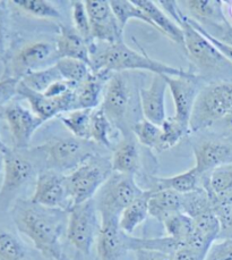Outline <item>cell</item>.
Returning a JSON list of instances; mask_svg holds the SVG:
<instances>
[{
    "label": "cell",
    "instance_id": "cell-1",
    "mask_svg": "<svg viewBox=\"0 0 232 260\" xmlns=\"http://www.w3.org/2000/svg\"><path fill=\"white\" fill-rule=\"evenodd\" d=\"M9 213L17 232L30 240L43 257L67 260L64 240L67 239L69 211L49 208L31 199L21 198L12 206Z\"/></svg>",
    "mask_w": 232,
    "mask_h": 260
},
{
    "label": "cell",
    "instance_id": "cell-2",
    "mask_svg": "<svg viewBox=\"0 0 232 260\" xmlns=\"http://www.w3.org/2000/svg\"><path fill=\"white\" fill-rule=\"evenodd\" d=\"M91 65L93 71L107 73H125L126 71H146L149 73L176 76V78H195L197 74L190 71L164 64L151 57L137 52L125 42L102 43L93 42L90 46Z\"/></svg>",
    "mask_w": 232,
    "mask_h": 260
},
{
    "label": "cell",
    "instance_id": "cell-3",
    "mask_svg": "<svg viewBox=\"0 0 232 260\" xmlns=\"http://www.w3.org/2000/svg\"><path fill=\"white\" fill-rule=\"evenodd\" d=\"M45 170V156L40 147L8 148L4 153V174L0 184V213L9 211L21 199L22 192Z\"/></svg>",
    "mask_w": 232,
    "mask_h": 260
},
{
    "label": "cell",
    "instance_id": "cell-4",
    "mask_svg": "<svg viewBox=\"0 0 232 260\" xmlns=\"http://www.w3.org/2000/svg\"><path fill=\"white\" fill-rule=\"evenodd\" d=\"M221 122L232 126V81L203 86L191 112L190 132H201Z\"/></svg>",
    "mask_w": 232,
    "mask_h": 260
},
{
    "label": "cell",
    "instance_id": "cell-5",
    "mask_svg": "<svg viewBox=\"0 0 232 260\" xmlns=\"http://www.w3.org/2000/svg\"><path fill=\"white\" fill-rule=\"evenodd\" d=\"M45 156V168L66 175L91 158L101 155L102 147L85 139L75 137L56 139L38 146Z\"/></svg>",
    "mask_w": 232,
    "mask_h": 260
},
{
    "label": "cell",
    "instance_id": "cell-6",
    "mask_svg": "<svg viewBox=\"0 0 232 260\" xmlns=\"http://www.w3.org/2000/svg\"><path fill=\"white\" fill-rule=\"evenodd\" d=\"M58 61L56 42L37 40L24 43L15 51L9 52L4 62L2 78H12L18 81L37 71L56 65Z\"/></svg>",
    "mask_w": 232,
    "mask_h": 260
},
{
    "label": "cell",
    "instance_id": "cell-7",
    "mask_svg": "<svg viewBox=\"0 0 232 260\" xmlns=\"http://www.w3.org/2000/svg\"><path fill=\"white\" fill-rule=\"evenodd\" d=\"M112 173L111 159L99 155L82 164L69 174H66L71 205H81L94 199Z\"/></svg>",
    "mask_w": 232,
    "mask_h": 260
},
{
    "label": "cell",
    "instance_id": "cell-8",
    "mask_svg": "<svg viewBox=\"0 0 232 260\" xmlns=\"http://www.w3.org/2000/svg\"><path fill=\"white\" fill-rule=\"evenodd\" d=\"M100 228L101 216L94 199L72 206L67 226V241L77 252L89 256L98 241Z\"/></svg>",
    "mask_w": 232,
    "mask_h": 260
},
{
    "label": "cell",
    "instance_id": "cell-9",
    "mask_svg": "<svg viewBox=\"0 0 232 260\" xmlns=\"http://www.w3.org/2000/svg\"><path fill=\"white\" fill-rule=\"evenodd\" d=\"M178 25L182 28L185 46L183 50L187 52L191 61L203 72L207 73H221L226 72L232 75V64L226 60L221 52L212 45L209 39L191 25L188 21L187 14L181 18Z\"/></svg>",
    "mask_w": 232,
    "mask_h": 260
},
{
    "label": "cell",
    "instance_id": "cell-10",
    "mask_svg": "<svg viewBox=\"0 0 232 260\" xmlns=\"http://www.w3.org/2000/svg\"><path fill=\"white\" fill-rule=\"evenodd\" d=\"M145 192L134 176L112 173L95 196V204L100 214L119 217L127 207Z\"/></svg>",
    "mask_w": 232,
    "mask_h": 260
},
{
    "label": "cell",
    "instance_id": "cell-11",
    "mask_svg": "<svg viewBox=\"0 0 232 260\" xmlns=\"http://www.w3.org/2000/svg\"><path fill=\"white\" fill-rule=\"evenodd\" d=\"M37 205L69 211L72 207L67 187L66 175L45 168L37 174L34 191L30 198Z\"/></svg>",
    "mask_w": 232,
    "mask_h": 260
},
{
    "label": "cell",
    "instance_id": "cell-12",
    "mask_svg": "<svg viewBox=\"0 0 232 260\" xmlns=\"http://www.w3.org/2000/svg\"><path fill=\"white\" fill-rule=\"evenodd\" d=\"M3 118L6 120L15 149H28L42 120L17 100H12L2 108Z\"/></svg>",
    "mask_w": 232,
    "mask_h": 260
},
{
    "label": "cell",
    "instance_id": "cell-13",
    "mask_svg": "<svg viewBox=\"0 0 232 260\" xmlns=\"http://www.w3.org/2000/svg\"><path fill=\"white\" fill-rule=\"evenodd\" d=\"M132 98L128 78L125 73H113L104 88L101 107L115 128L122 129L126 125V118Z\"/></svg>",
    "mask_w": 232,
    "mask_h": 260
},
{
    "label": "cell",
    "instance_id": "cell-14",
    "mask_svg": "<svg viewBox=\"0 0 232 260\" xmlns=\"http://www.w3.org/2000/svg\"><path fill=\"white\" fill-rule=\"evenodd\" d=\"M94 42L119 43L124 42V28L115 17L110 2L89 0L85 2Z\"/></svg>",
    "mask_w": 232,
    "mask_h": 260
},
{
    "label": "cell",
    "instance_id": "cell-15",
    "mask_svg": "<svg viewBox=\"0 0 232 260\" xmlns=\"http://www.w3.org/2000/svg\"><path fill=\"white\" fill-rule=\"evenodd\" d=\"M17 95L25 99L30 108L43 123L54 117H59L71 110H76V100L74 89H71L64 95L58 98H49L43 93L36 92L19 81L17 85Z\"/></svg>",
    "mask_w": 232,
    "mask_h": 260
},
{
    "label": "cell",
    "instance_id": "cell-16",
    "mask_svg": "<svg viewBox=\"0 0 232 260\" xmlns=\"http://www.w3.org/2000/svg\"><path fill=\"white\" fill-rule=\"evenodd\" d=\"M101 228L98 238L100 260H123L127 253V234L119 226V217L109 214H100Z\"/></svg>",
    "mask_w": 232,
    "mask_h": 260
},
{
    "label": "cell",
    "instance_id": "cell-17",
    "mask_svg": "<svg viewBox=\"0 0 232 260\" xmlns=\"http://www.w3.org/2000/svg\"><path fill=\"white\" fill-rule=\"evenodd\" d=\"M170 90L173 104H175V116L189 124L192 108L198 93L201 91L200 76L195 78H176L164 75Z\"/></svg>",
    "mask_w": 232,
    "mask_h": 260
},
{
    "label": "cell",
    "instance_id": "cell-18",
    "mask_svg": "<svg viewBox=\"0 0 232 260\" xmlns=\"http://www.w3.org/2000/svg\"><path fill=\"white\" fill-rule=\"evenodd\" d=\"M221 237V223L214 210L206 211L192 218V231L186 247L206 258L212 245Z\"/></svg>",
    "mask_w": 232,
    "mask_h": 260
},
{
    "label": "cell",
    "instance_id": "cell-19",
    "mask_svg": "<svg viewBox=\"0 0 232 260\" xmlns=\"http://www.w3.org/2000/svg\"><path fill=\"white\" fill-rule=\"evenodd\" d=\"M168 83L164 75L154 74L151 83L139 90V101L145 119L162 125L166 116V92Z\"/></svg>",
    "mask_w": 232,
    "mask_h": 260
},
{
    "label": "cell",
    "instance_id": "cell-20",
    "mask_svg": "<svg viewBox=\"0 0 232 260\" xmlns=\"http://www.w3.org/2000/svg\"><path fill=\"white\" fill-rule=\"evenodd\" d=\"M195 168L204 176L222 166L232 164V144L220 141H204L194 147Z\"/></svg>",
    "mask_w": 232,
    "mask_h": 260
},
{
    "label": "cell",
    "instance_id": "cell-21",
    "mask_svg": "<svg viewBox=\"0 0 232 260\" xmlns=\"http://www.w3.org/2000/svg\"><path fill=\"white\" fill-rule=\"evenodd\" d=\"M113 73L92 71L82 83L74 88L76 109H95L101 106L104 88Z\"/></svg>",
    "mask_w": 232,
    "mask_h": 260
},
{
    "label": "cell",
    "instance_id": "cell-22",
    "mask_svg": "<svg viewBox=\"0 0 232 260\" xmlns=\"http://www.w3.org/2000/svg\"><path fill=\"white\" fill-rule=\"evenodd\" d=\"M58 59L71 58L82 60L91 67L90 45L74 26L59 24V35L56 39Z\"/></svg>",
    "mask_w": 232,
    "mask_h": 260
},
{
    "label": "cell",
    "instance_id": "cell-23",
    "mask_svg": "<svg viewBox=\"0 0 232 260\" xmlns=\"http://www.w3.org/2000/svg\"><path fill=\"white\" fill-rule=\"evenodd\" d=\"M179 213H182V194L172 190H149L148 214L151 217L163 224Z\"/></svg>",
    "mask_w": 232,
    "mask_h": 260
},
{
    "label": "cell",
    "instance_id": "cell-24",
    "mask_svg": "<svg viewBox=\"0 0 232 260\" xmlns=\"http://www.w3.org/2000/svg\"><path fill=\"white\" fill-rule=\"evenodd\" d=\"M135 4L146 14L147 17L153 23L154 28L160 31L163 36L168 37L173 42L180 45L183 49L185 40H183L182 28L168 15V14L159 7V5L148 0H137Z\"/></svg>",
    "mask_w": 232,
    "mask_h": 260
},
{
    "label": "cell",
    "instance_id": "cell-25",
    "mask_svg": "<svg viewBox=\"0 0 232 260\" xmlns=\"http://www.w3.org/2000/svg\"><path fill=\"white\" fill-rule=\"evenodd\" d=\"M141 155L134 141L124 140L115 147L111 157L113 173L135 176L141 170Z\"/></svg>",
    "mask_w": 232,
    "mask_h": 260
},
{
    "label": "cell",
    "instance_id": "cell-26",
    "mask_svg": "<svg viewBox=\"0 0 232 260\" xmlns=\"http://www.w3.org/2000/svg\"><path fill=\"white\" fill-rule=\"evenodd\" d=\"M191 20H194L202 26L212 25L226 20L224 3L213 2V0H188L182 3Z\"/></svg>",
    "mask_w": 232,
    "mask_h": 260
},
{
    "label": "cell",
    "instance_id": "cell-27",
    "mask_svg": "<svg viewBox=\"0 0 232 260\" xmlns=\"http://www.w3.org/2000/svg\"><path fill=\"white\" fill-rule=\"evenodd\" d=\"M153 186L149 190H172L180 194H187L200 189L202 186V176L196 168L169 177H154Z\"/></svg>",
    "mask_w": 232,
    "mask_h": 260
},
{
    "label": "cell",
    "instance_id": "cell-28",
    "mask_svg": "<svg viewBox=\"0 0 232 260\" xmlns=\"http://www.w3.org/2000/svg\"><path fill=\"white\" fill-rule=\"evenodd\" d=\"M148 198L149 190H145L144 193L132 202L119 216L120 230L125 234L132 235L139 225L146 220L148 214Z\"/></svg>",
    "mask_w": 232,
    "mask_h": 260
},
{
    "label": "cell",
    "instance_id": "cell-29",
    "mask_svg": "<svg viewBox=\"0 0 232 260\" xmlns=\"http://www.w3.org/2000/svg\"><path fill=\"white\" fill-rule=\"evenodd\" d=\"M0 260H32L27 245L3 223H0Z\"/></svg>",
    "mask_w": 232,
    "mask_h": 260
},
{
    "label": "cell",
    "instance_id": "cell-30",
    "mask_svg": "<svg viewBox=\"0 0 232 260\" xmlns=\"http://www.w3.org/2000/svg\"><path fill=\"white\" fill-rule=\"evenodd\" d=\"M182 244L178 242L177 240L170 237H161V238H135L132 235H127V248L128 251H139V250H145V251H156L173 256L179 248H181Z\"/></svg>",
    "mask_w": 232,
    "mask_h": 260
},
{
    "label": "cell",
    "instance_id": "cell-31",
    "mask_svg": "<svg viewBox=\"0 0 232 260\" xmlns=\"http://www.w3.org/2000/svg\"><path fill=\"white\" fill-rule=\"evenodd\" d=\"M112 127V123L100 106L92 112L89 140L102 148L112 149V142H111Z\"/></svg>",
    "mask_w": 232,
    "mask_h": 260
},
{
    "label": "cell",
    "instance_id": "cell-32",
    "mask_svg": "<svg viewBox=\"0 0 232 260\" xmlns=\"http://www.w3.org/2000/svg\"><path fill=\"white\" fill-rule=\"evenodd\" d=\"M132 131L142 146L158 152L162 151V129L160 125L144 118L133 125Z\"/></svg>",
    "mask_w": 232,
    "mask_h": 260
},
{
    "label": "cell",
    "instance_id": "cell-33",
    "mask_svg": "<svg viewBox=\"0 0 232 260\" xmlns=\"http://www.w3.org/2000/svg\"><path fill=\"white\" fill-rule=\"evenodd\" d=\"M94 109H76L59 116L60 122L72 134V137L89 140L90 123Z\"/></svg>",
    "mask_w": 232,
    "mask_h": 260
},
{
    "label": "cell",
    "instance_id": "cell-34",
    "mask_svg": "<svg viewBox=\"0 0 232 260\" xmlns=\"http://www.w3.org/2000/svg\"><path fill=\"white\" fill-rule=\"evenodd\" d=\"M162 129V151L169 150L180 142L187 134L190 133L189 124L178 119L175 115L169 116L161 125Z\"/></svg>",
    "mask_w": 232,
    "mask_h": 260
},
{
    "label": "cell",
    "instance_id": "cell-35",
    "mask_svg": "<svg viewBox=\"0 0 232 260\" xmlns=\"http://www.w3.org/2000/svg\"><path fill=\"white\" fill-rule=\"evenodd\" d=\"M62 80L74 86L82 83L92 73V67L86 62L71 58H61L56 62Z\"/></svg>",
    "mask_w": 232,
    "mask_h": 260
},
{
    "label": "cell",
    "instance_id": "cell-36",
    "mask_svg": "<svg viewBox=\"0 0 232 260\" xmlns=\"http://www.w3.org/2000/svg\"><path fill=\"white\" fill-rule=\"evenodd\" d=\"M21 11L43 20H60L61 13L54 3L47 0H14L11 2Z\"/></svg>",
    "mask_w": 232,
    "mask_h": 260
},
{
    "label": "cell",
    "instance_id": "cell-37",
    "mask_svg": "<svg viewBox=\"0 0 232 260\" xmlns=\"http://www.w3.org/2000/svg\"><path fill=\"white\" fill-rule=\"evenodd\" d=\"M110 5L115 17H117L120 26H122L124 30L128 22L132 20L141 21L145 24H148L149 26L154 27L151 20H149L146 14L135 4V2H128V0H113V2H110Z\"/></svg>",
    "mask_w": 232,
    "mask_h": 260
},
{
    "label": "cell",
    "instance_id": "cell-38",
    "mask_svg": "<svg viewBox=\"0 0 232 260\" xmlns=\"http://www.w3.org/2000/svg\"><path fill=\"white\" fill-rule=\"evenodd\" d=\"M210 210H214L213 204L207 191L203 186L190 193L182 196V213L187 214L189 217L195 218Z\"/></svg>",
    "mask_w": 232,
    "mask_h": 260
},
{
    "label": "cell",
    "instance_id": "cell-39",
    "mask_svg": "<svg viewBox=\"0 0 232 260\" xmlns=\"http://www.w3.org/2000/svg\"><path fill=\"white\" fill-rule=\"evenodd\" d=\"M163 225L168 237L185 245L192 231V218L185 213H179L168 218Z\"/></svg>",
    "mask_w": 232,
    "mask_h": 260
},
{
    "label": "cell",
    "instance_id": "cell-40",
    "mask_svg": "<svg viewBox=\"0 0 232 260\" xmlns=\"http://www.w3.org/2000/svg\"><path fill=\"white\" fill-rule=\"evenodd\" d=\"M62 80L59 71L56 67V65L48 67L46 70L37 71L35 73H32L27 75L21 80L27 88H30L33 91H36V92L45 93L48 90V88L51 84H54L55 82Z\"/></svg>",
    "mask_w": 232,
    "mask_h": 260
},
{
    "label": "cell",
    "instance_id": "cell-41",
    "mask_svg": "<svg viewBox=\"0 0 232 260\" xmlns=\"http://www.w3.org/2000/svg\"><path fill=\"white\" fill-rule=\"evenodd\" d=\"M11 3L0 2V62H5L11 50Z\"/></svg>",
    "mask_w": 232,
    "mask_h": 260
},
{
    "label": "cell",
    "instance_id": "cell-42",
    "mask_svg": "<svg viewBox=\"0 0 232 260\" xmlns=\"http://www.w3.org/2000/svg\"><path fill=\"white\" fill-rule=\"evenodd\" d=\"M71 20L72 26L91 46L93 43L92 39V27L88 11H86L85 3L72 2L71 3Z\"/></svg>",
    "mask_w": 232,
    "mask_h": 260
},
{
    "label": "cell",
    "instance_id": "cell-43",
    "mask_svg": "<svg viewBox=\"0 0 232 260\" xmlns=\"http://www.w3.org/2000/svg\"><path fill=\"white\" fill-rule=\"evenodd\" d=\"M202 26V25H201ZM204 30L216 40L232 47V23L226 18L223 22L212 24V25L202 26Z\"/></svg>",
    "mask_w": 232,
    "mask_h": 260
},
{
    "label": "cell",
    "instance_id": "cell-44",
    "mask_svg": "<svg viewBox=\"0 0 232 260\" xmlns=\"http://www.w3.org/2000/svg\"><path fill=\"white\" fill-rule=\"evenodd\" d=\"M205 260H232V238L215 241Z\"/></svg>",
    "mask_w": 232,
    "mask_h": 260
},
{
    "label": "cell",
    "instance_id": "cell-45",
    "mask_svg": "<svg viewBox=\"0 0 232 260\" xmlns=\"http://www.w3.org/2000/svg\"><path fill=\"white\" fill-rule=\"evenodd\" d=\"M19 81L12 78L0 79V108L6 106L17 95V85Z\"/></svg>",
    "mask_w": 232,
    "mask_h": 260
},
{
    "label": "cell",
    "instance_id": "cell-46",
    "mask_svg": "<svg viewBox=\"0 0 232 260\" xmlns=\"http://www.w3.org/2000/svg\"><path fill=\"white\" fill-rule=\"evenodd\" d=\"M188 16V15H187ZM188 21H189V23L191 24L192 26H194L195 28H197L198 31H200L203 36H204L206 39H209L210 40V42L212 43V45H213L217 50H219L221 54H222V56L224 57V58L228 60L229 62H231L232 64V47H230V46H228V45H225V43H223V42H221V41H219V40H216L215 38H213L212 37L211 35H209V33H207L204 28H203L200 24H198L197 22H195L194 20H191V18L188 16Z\"/></svg>",
    "mask_w": 232,
    "mask_h": 260
},
{
    "label": "cell",
    "instance_id": "cell-47",
    "mask_svg": "<svg viewBox=\"0 0 232 260\" xmlns=\"http://www.w3.org/2000/svg\"><path fill=\"white\" fill-rule=\"evenodd\" d=\"M74 88L75 86L68 83V82H66L65 80H60V81L55 82L54 84H51L43 94L49 98H58V97H61V95H64L65 93H67L68 91H70Z\"/></svg>",
    "mask_w": 232,
    "mask_h": 260
},
{
    "label": "cell",
    "instance_id": "cell-48",
    "mask_svg": "<svg viewBox=\"0 0 232 260\" xmlns=\"http://www.w3.org/2000/svg\"><path fill=\"white\" fill-rule=\"evenodd\" d=\"M136 258L137 260H173L169 254L156 251H145V250L136 251Z\"/></svg>",
    "mask_w": 232,
    "mask_h": 260
},
{
    "label": "cell",
    "instance_id": "cell-49",
    "mask_svg": "<svg viewBox=\"0 0 232 260\" xmlns=\"http://www.w3.org/2000/svg\"><path fill=\"white\" fill-rule=\"evenodd\" d=\"M220 238H232V214L229 217L228 221L221 228V237Z\"/></svg>",
    "mask_w": 232,
    "mask_h": 260
},
{
    "label": "cell",
    "instance_id": "cell-50",
    "mask_svg": "<svg viewBox=\"0 0 232 260\" xmlns=\"http://www.w3.org/2000/svg\"><path fill=\"white\" fill-rule=\"evenodd\" d=\"M2 118H3V114H2V108H0V119H2ZM7 149H8V147L3 142L2 138H0V152L5 153V152L7 151Z\"/></svg>",
    "mask_w": 232,
    "mask_h": 260
},
{
    "label": "cell",
    "instance_id": "cell-51",
    "mask_svg": "<svg viewBox=\"0 0 232 260\" xmlns=\"http://www.w3.org/2000/svg\"><path fill=\"white\" fill-rule=\"evenodd\" d=\"M225 6H228V8H226V13H228V16H226V17H229L228 20L232 23V3L225 4Z\"/></svg>",
    "mask_w": 232,
    "mask_h": 260
},
{
    "label": "cell",
    "instance_id": "cell-52",
    "mask_svg": "<svg viewBox=\"0 0 232 260\" xmlns=\"http://www.w3.org/2000/svg\"><path fill=\"white\" fill-rule=\"evenodd\" d=\"M4 174V153L0 152V179L3 180Z\"/></svg>",
    "mask_w": 232,
    "mask_h": 260
}]
</instances>
